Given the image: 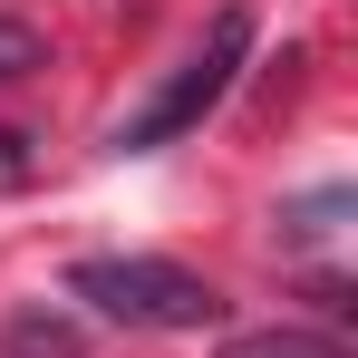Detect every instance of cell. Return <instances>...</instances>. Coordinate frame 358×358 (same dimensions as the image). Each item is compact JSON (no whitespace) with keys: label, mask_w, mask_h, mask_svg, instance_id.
Instances as JSON below:
<instances>
[{"label":"cell","mask_w":358,"mask_h":358,"mask_svg":"<svg viewBox=\"0 0 358 358\" xmlns=\"http://www.w3.org/2000/svg\"><path fill=\"white\" fill-rule=\"evenodd\" d=\"M339 213H349V184H320V194L281 203V233H291V242H329V233H339Z\"/></svg>","instance_id":"cell-4"},{"label":"cell","mask_w":358,"mask_h":358,"mask_svg":"<svg viewBox=\"0 0 358 358\" xmlns=\"http://www.w3.org/2000/svg\"><path fill=\"white\" fill-rule=\"evenodd\" d=\"M242 59H252V10L233 0V10L203 29V49H194V59H184L175 78H165V87H155V97H145V107H136L117 136H107V145H117V155H145V145H175V136H194V126H203L223 97H233Z\"/></svg>","instance_id":"cell-2"},{"label":"cell","mask_w":358,"mask_h":358,"mask_svg":"<svg viewBox=\"0 0 358 358\" xmlns=\"http://www.w3.org/2000/svg\"><path fill=\"white\" fill-rule=\"evenodd\" d=\"M223 358H349L329 329H242V339H223Z\"/></svg>","instance_id":"cell-3"},{"label":"cell","mask_w":358,"mask_h":358,"mask_svg":"<svg viewBox=\"0 0 358 358\" xmlns=\"http://www.w3.org/2000/svg\"><path fill=\"white\" fill-rule=\"evenodd\" d=\"M68 300H87L117 329H223V291L165 252H87L68 271Z\"/></svg>","instance_id":"cell-1"},{"label":"cell","mask_w":358,"mask_h":358,"mask_svg":"<svg viewBox=\"0 0 358 358\" xmlns=\"http://www.w3.org/2000/svg\"><path fill=\"white\" fill-rule=\"evenodd\" d=\"M10 339H20V358H68V329H39V320H20Z\"/></svg>","instance_id":"cell-6"},{"label":"cell","mask_w":358,"mask_h":358,"mask_svg":"<svg viewBox=\"0 0 358 358\" xmlns=\"http://www.w3.org/2000/svg\"><path fill=\"white\" fill-rule=\"evenodd\" d=\"M29 68H49V49H39V29L0 20V87H10V78H29Z\"/></svg>","instance_id":"cell-5"}]
</instances>
